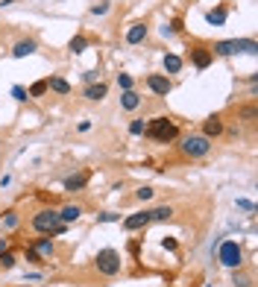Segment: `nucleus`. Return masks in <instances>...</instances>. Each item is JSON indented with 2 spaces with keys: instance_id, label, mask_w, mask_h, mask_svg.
<instances>
[{
  "instance_id": "1",
  "label": "nucleus",
  "mask_w": 258,
  "mask_h": 287,
  "mask_svg": "<svg viewBox=\"0 0 258 287\" xmlns=\"http://www.w3.org/2000/svg\"><path fill=\"white\" fill-rule=\"evenodd\" d=\"M144 135H147L150 141H156V144H173L176 138H179V126L173 123V118L159 114V118H152L150 123H147Z\"/></svg>"
},
{
  "instance_id": "2",
  "label": "nucleus",
  "mask_w": 258,
  "mask_h": 287,
  "mask_svg": "<svg viewBox=\"0 0 258 287\" xmlns=\"http://www.w3.org/2000/svg\"><path fill=\"white\" fill-rule=\"evenodd\" d=\"M209 50H211V56H238V53L255 56L258 41L255 38H226V41H214Z\"/></svg>"
},
{
  "instance_id": "3",
  "label": "nucleus",
  "mask_w": 258,
  "mask_h": 287,
  "mask_svg": "<svg viewBox=\"0 0 258 287\" xmlns=\"http://www.w3.org/2000/svg\"><path fill=\"white\" fill-rule=\"evenodd\" d=\"M211 147L214 141L205 138V135H199V132H191V135H182V141H179V150H182V156L185 158H205L211 153Z\"/></svg>"
},
{
  "instance_id": "4",
  "label": "nucleus",
  "mask_w": 258,
  "mask_h": 287,
  "mask_svg": "<svg viewBox=\"0 0 258 287\" xmlns=\"http://www.w3.org/2000/svg\"><path fill=\"white\" fill-rule=\"evenodd\" d=\"M217 261L226 270H241L244 267V249L238 240H220L217 243Z\"/></svg>"
},
{
  "instance_id": "5",
  "label": "nucleus",
  "mask_w": 258,
  "mask_h": 287,
  "mask_svg": "<svg viewBox=\"0 0 258 287\" xmlns=\"http://www.w3.org/2000/svg\"><path fill=\"white\" fill-rule=\"evenodd\" d=\"M94 267H97V273L106 275V278L117 275V273H120V267H123V261H120V252L112 249V246L100 249L97 255H94Z\"/></svg>"
},
{
  "instance_id": "6",
  "label": "nucleus",
  "mask_w": 258,
  "mask_h": 287,
  "mask_svg": "<svg viewBox=\"0 0 258 287\" xmlns=\"http://www.w3.org/2000/svg\"><path fill=\"white\" fill-rule=\"evenodd\" d=\"M59 223H62V220H59V208H53V205H50V208L44 205V208H38V211L30 217V226H33V232H38V235H50Z\"/></svg>"
},
{
  "instance_id": "7",
  "label": "nucleus",
  "mask_w": 258,
  "mask_h": 287,
  "mask_svg": "<svg viewBox=\"0 0 258 287\" xmlns=\"http://www.w3.org/2000/svg\"><path fill=\"white\" fill-rule=\"evenodd\" d=\"M188 59H191V65H194L197 71H205L211 62H214V56H211V50L205 47V44H191V47H188Z\"/></svg>"
},
{
  "instance_id": "8",
  "label": "nucleus",
  "mask_w": 258,
  "mask_h": 287,
  "mask_svg": "<svg viewBox=\"0 0 258 287\" xmlns=\"http://www.w3.org/2000/svg\"><path fill=\"white\" fill-rule=\"evenodd\" d=\"M147 88H150L156 97H167L173 91V82L167 73H147Z\"/></svg>"
},
{
  "instance_id": "9",
  "label": "nucleus",
  "mask_w": 258,
  "mask_h": 287,
  "mask_svg": "<svg viewBox=\"0 0 258 287\" xmlns=\"http://www.w3.org/2000/svg\"><path fill=\"white\" fill-rule=\"evenodd\" d=\"M88 182H91V173H88V170H80V173H70L68 179L62 182V188L68 193H80V191L88 188Z\"/></svg>"
},
{
  "instance_id": "10",
  "label": "nucleus",
  "mask_w": 258,
  "mask_h": 287,
  "mask_svg": "<svg viewBox=\"0 0 258 287\" xmlns=\"http://www.w3.org/2000/svg\"><path fill=\"white\" fill-rule=\"evenodd\" d=\"M223 132H226L223 118H220V114H209V118L202 120V132H199V135H205V138H211V141H214V138H220Z\"/></svg>"
},
{
  "instance_id": "11",
  "label": "nucleus",
  "mask_w": 258,
  "mask_h": 287,
  "mask_svg": "<svg viewBox=\"0 0 258 287\" xmlns=\"http://www.w3.org/2000/svg\"><path fill=\"white\" fill-rule=\"evenodd\" d=\"M147 33H150V26L141 21V24H132V26H129L123 38H126L129 47H135V44H144V41H147Z\"/></svg>"
},
{
  "instance_id": "12",
  "label": "nucleus",
  "mask_w": 258,
  "mask_h": 287,
  "mask_svg": "<svg viewBox=\"0 0 258 287\" xmlns=\"http://www.w3.org/2000/svg\"><path fill=\"white\" fill-rule=\"evenodd\" d=\"M150 226V211H135V214L123 217V228L126 232H138V228Z\"/></svg>"
},
{
  "instance_id": "13",
  "label": "nucleus",
  "mask_w": 258,
  "mask_h": 287,
  "mask_svg": "<svg viewBox=\"0 0 258 287\" xmlns=\"http://www.w3.org/2000/svg\"><path fill=\"white\" fill-rule=\"evenodd\" d=\"M35 50H38V41H35V38H21V41H15L12 56H15V59H27V56H33Z\"/></svg>"
},
{
  "instance_id": "14",
  "label": "nucleus",
  "mask_w": 258,
  "mask_h": 287,
  "mask_svg": "<svg viewBox=\"0 0 258 287\" xmlns=\"http://www.w3.org/2000/svg\"><path fill=\"white\" fill-rule=\"evenodd\" d=\"M41 258H53L56 255V243H53V238H47V235H41V238H35L33 243H30Z\"/></svg>"
},
{
  "instance_id": "15",
  "label": "nucleus",
  "mask_w": 258,
  "mask_h": 287,
  "mask_svg": "<svg viewBox=\"0 0 258 287\" xmlns=\"http://www.w3.org/2000/svg\"><path fill=\"white\" fill-rule=\"evenodd\" d=\"M80 217H82V205H76V203H68V205H62V208H59V220H62L65 226L76 223Z\"/></svg>"
},
{
  "instance_id": "16",
  "label": "nucleus",
  "mask_w": 258,
  "mask_h": 287,
  "mask_svg": "<svg viewBox=\"0 0 258 287\" xmlns=\"http://www.w3.org/2000/svg\"><path fill=\"white\" fill-rule=\"evenodd\" d=\"M141 103H144V100H141V94L135 91V88H129V91H120V108H123V111H135Z\"/></svg>"
},
{
  "instance_id": "17",
  "label": "nucleus",
  "mask_w": 258,
  "mask_h": 287,
  "mask_svg": "<svg viewBox=\"0 0 258 287\" xmlns=\"http://www.w3.org/2000/svg\"><path fill=\"white\" fill-rule=\"evenodd\" d=\"M47 88H50L53 94H59V97H68L70 91H73L65 76H47Z\"/></svg>"
},
{
  "instance_id": "18",
  "label": "nucleus",
  "mask_w": 258,
  "mask_h": 287,
  "mask_svg": "<svg viewBox=\"0 0 258 287\" xmlns=\"http://www.w3.org/2000/svg\"><path fill=\"white\" fill-rule=\"evenodd\" d=\"M106 94H109V85H106V82H91V85H85V100H91V103H100V100H106Z\"/></svg>"
},
{
  "instance_id": "19",
  "label": "nucleus",
  "mask_w": 258,
  "mask_h": 287,
  "mask_svg": "<svg viewBox=\"0 0 258 287\" xmlns=\"http://www.w3.org/2000/svg\"><path fill=\"white\" fill-rule=\"evenodd\" d=\"M162 65H164V73L170 76V73H179V71H182V65H185V62H182V56H176V53H164V56H162Z\"/></svg>"
},
{
  "instance_id": "20",
  "label": "nucleus",
  "mask_w": 258,
  "mask_h": 287,
  "mask_svg": "<svg viewBox=\"0 0 258 287\" xmlns=\"http://www.w3.org/2000/svg\"><path fill=\"white\" fill-rule=\"evenodd\" d=\"M18 226H21V214H18L15 208H9L6 214L0 217V228H3V232H15Z\"/></svg>"
},
{
  "instance_id": "21",
  "label": "nucleus",
  "mask_w": 258,
  "mask_h": 287,
  "mask_svg": "<svg viewBox=\"0 0 258 287\" xmlns=\"http://www.w3.org/2000/svg\"><path fill=\"white\" fill-rule=\"evenodd\" d=\"M88 47H91V41H88V36H82V33H76V36L70 38V44H68V50L73 53V56H80V53H85Z\"/></svg>"
},
{
  "instance_id": "22",
  "label": "nucleus",
  "mask_w": 258,
  "mask_h": 287,
  "mask_svg": "<svg viewBox=\"0 0 258 287\" xmlns=\"http://www.w3.org/2000/svg\"><path fill=\"white\" fill-rule=\"evenodd\" d=\"M226 18H229V12H226V6H217V9H211V12H205V21H209L211 26H223V24H226Z\"/></svg>"
},
{
  "instance_id": "23",
  "label": "nucleus",
  "mask_w": 258,
  "mask_h": 287,
  "mask_svg": "<svg viewBox=\"0 0 258 287\" xmlns=\"http://www.w3.org/2000/svg\"><path fill=\"white\" fill-rule=\"evenodd\" d=\"M170 217H173V208L170 205H159V208L150 211V223H167Z\"/></svg>"
},
{
  "instance_id": "24",
  "label": "nucleus",
  "mask_w": 258,
  "mask_h": 287,
  "mask_svg": "<svg viewBox=\"0 0 258 287\" xmlns=\"http://www.w3.org/2000/svg\"><path fill=\"white\" fill-rule=\"evenodd\" d=\"M50 88H47V79H38V82H33L30 88H27V94H30V100H38V97H44Z\"/></svg>"
},
{
  "instance_id": "25",
  "label": "nucleus",
  "mask_w": 258,
  "mask_h": 287,
  "mask_svg": "<svg viewBox=\"0 0 258 287\" xmlns=\"http://www.w3.org/2000/svg\"><path fill=\"white\" fill-rule=\"evenodd\" d=\"M109 9H112V0H97V3H91V6H88V12H91L94 18H103V15H109Z\"/></svg>"
},
{
  "instance_id": "26",
  "label": "nucleus",
  "mask_w": 258,
  "mask_h": 287,
  "mask_svg": "<svg viewBox=\"0 0 258 287\" xmlns=\"http://www.w3.org/2000/svg\"><path fill=\"white\" fill-rule=\"evenodd\" d=\"M238 118H241V120H246V123H255V100H249L246 106H241V108H238Z\"/></svg>"
},
{
  "instance_id": "27",
  "label": "nucleus",
  "mask_w": 258,
  "mask_h": 287,
  "mask_svg": "<svg viewBox=\"0 0 258 287\" xmlns=\"http://www.w3.org/2000/svg\"><path fill=\"white\" fill-rule=\"evenodd\" d=\"M232 284L235 287H252V275L244 270H232Z\"/></svg>"
},
{
  "instance_id": "28",
  "label": "nucleus",
  "mask_w": 258,
  "mask_h": 287,
  "mask_svg": "<svg viewBox=\"0 0 258 287\" xmlns=\"http://www.w3.org/2000/svg\"><path fill=\"white\" fill-rule=\"evenodd\" d=\"M152 196H156V191H152L150 185H141L138 191H135V199H138V203H150Z\"/></svg>"
},
{
  "instance_id": "29",
  "label": "nucleus",
  "mask_w": 258,
  "mask_h": 287,
  "mask_svg": "<svg viewBox=\"0 0 258 287\" xmlns=\"http://www.w3.org/2000/svg\"><path fill=\"white\" fill-rule=\"evenodd\" d=\"M117 88H120V91H129V88H135V79H132V73H117Z\"/></svg>"
},
{
  "instance_id": "30",
  "label": "nucleus",
  "mask_w": 258,
  "mask_h": 287,
  "mask_svg": "<svg viewBox=\"0 0 258 287\" xmlns=\"http://www.w3.org/2000/svg\"><path fill=\"white\" fill-rule=\"evenodd\" d=\"M23 255H27V264H33V267H41V264L47 261V258H41V255L33 249V246H27V252H23Z\"/></svg>"
},
{
  "instance_id": "31",
  "label": "nucleus",
  "mask_w": 258,
  "mask_h": 287,
  "mask_svg": "<svg viewBox=\"0 0 258 287\" xmlns=\"http://www.w3.org/2000/svg\"><path fill=\"white\" fill-rule=\"evenodd\" d=\"M235 205H238L241 211H246V214H255V211H258L255 203H252V199H244V196H238V199H235Z\"/></svg>"
},
{
  "instance_id": "32",
  "label": "nucleus",
  "mask_w": 258,
  "mask_h": 287,
  "mask_svg": "<svg viewBox=\"0 0 258 287\" xmlns=\"http://www.w3.org/2000/svg\"><path fill=\"white\" fill-rule=\"evenodd\" d=\"M15 264H18V258L12 252H0V267L3 270H15Z\"/></svg>"
},
{
  "instance_id": "33",
  "label": "nucleus",
  "mask_w": 258,
  "mask_h": 287,
  "mask_svg": "<svg viewBox=\"0 0 258 287\" xmlns=\"http://www.w3.org/2000/svg\"><path fill=\"white\" fill-rule=\"evenodd\" d=\"M144 129H147V123H144L141 118L129 120V135H135V138H138V135H144Z\"/></svg>"
},
{
  "instance_id": "34",
  "label": "nucleus",
  "mask_w": 258,
  "mask_h": 287,
  "mask_svg": "<svg viewBox=\"0 0 258 287\" xmlns=\"http://www.w3.org/2000/svg\"><path fill=\"white\" fill-rule=\"evenodd\" d=\"M97 223H120V214L117 211H103V214H97Z\"/></svg>"
},
{
  "instance_id": "35",
  "label": "nucleus",
  "mask_w": 258,
  "mask_h": 287,
  "mask_svg": "<svg viewBox=\"0 0 258 287\" xmlns=\"http://www.w3.org/2000/svg\"><path fill=\"white\" fill-rule=\"evenodd\" d=\"M12 97H15L18 103H27V100H30V94H27V88H23V85H12Z\"/></svg>"
},
{
  "instance_id": "36",
  "label": "nucleus",
  "mask_w": 258,
  "mask_h": 287,
  "mask_svg": "<svg viewBox=\"0 0 258 287\" xmlns=\"http://www.w3.org/2000/svg\"><path fill=\"white\" fill-rule=\"evenodd\" d=\"M176 238H162V249H167V252H176Z\"/></svg>"
},
{
  "instance_id": "37",
  "label": "nucleus",
  "mask_w": 258,
  "mask_h": 287,
  "mask_svg": "<svg viewBox=\"0 0 258 287\" xmlns=\"http://www.w3.org/2000/svg\"><path fill=\"white\" fill-rule=\"evenodd\" d=\"M82 79H85L88 85H91V82H100V73H97V71H85V73H82Z\"/></svg>"
},
{
  "instance_id": "38",
  "label": "nucleus",
  "mask_w": 258,
  "mask_h": 287,
  "mask_svg": "<svg viewBox=\"0 0 258 287\" xmlns=\"http://www.w3.org/2000/svg\"><path fill=\"white\" fill-rule=\"evenodd\" d=\"M76 129H80V132H88V129H91V120H80V126H76Z\"/></svg>"
},
{
  "instance_id": "39",
  "label": "nucleus",
  "mask_w": 258,
  "mask_h": 287,
  "mask_svg": "<svg viewBox=\"0 0 258 287\" xmlns=\"http://www.w3.org/2000/svg\"><path fill=\"white\" fill-rule=\"evenodd\" d=\"M9 243H12L9 238H0V252H9Z\"/></svg>"
},
{
  "instance_id": "40",
  "label": "nucleus",
  "mask_w": 258,
  "mask_h": 287,
  "mask_svg": "<svg viewBox=\"0 0 258 287\" xmlns=\"http://www.w3.org/2000/svg\"><path fill=\"white\" fill-rule=\"evenodd\" d=\"M12 185V176H0V188H9Z\"/></svg>"
},
{
  "instance_id": "41",
  "label": "nucleus",
  "mask_w": 258,
  "mask_h": 287,
  "mask_svg": "<svg viewBox=\"0 0 258 287\" xmlns=\"http://www.w3.org/2000/svg\"><path fill=\"white\" fill-rule=\"evenodd\" d=\"M12 3H18V0H0V9H6V6H12Z\"/></svg>"
}]
</instances>
